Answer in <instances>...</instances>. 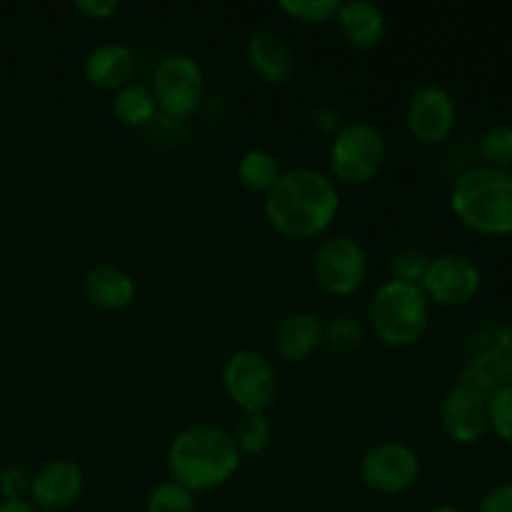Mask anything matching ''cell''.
Here are the masks:
<instances>
[{"mask_svg": "<svg viewBox=\"0 0 512 512\" xmlns=\"http://www.w3.org/2000/svg\"><path fill=\"white\" fill-rule=\"evenodd\" d=\"M408 130L418 143L438 145L450 138L455 123H458V108L448 90L425 85L415 90L408 103Z\"/></svg>", "mask_w": 512, "mask_h": 512, "instance_id": "obj_12", "label": "cell"}, {"mask_svg": "<svg viewBox=\"0 0 512 512\" xmlns=\"http://www.w3.org/2000/svg\"><path fill=\"white\" fill-rule=\"evenodd\" d=\"M240 458L233 433L203 423L175 435L168 450V470L175 483L190 493H203L228 483L240 468Z\"/></svg>", "mask_w": 512, "mask_h": 512, "instance_id": "obj_2", "label": "cell"}, {"mask_svg": "<svg viewBox=\"0 0 512 512\" xmlns=\"http://www.w3.org/2000/svg\"><path fill=\"white\" fill-rule=\"evenodd\" d=\"M248 63L265 83L288 85L295 75V53L280 35L255 33L248 40Z\"/></svg>", "mask_w": 512, "mask_h": 512, "instance_id": "obj_16", "label": "cell"}, {"mask_svg": "<svg viewBox=\"0 0 512 512\" xmlns=\"http://www.w3.org/2000/svg\"><path fill=\"white\" fill-rule=\"evenodd\" d=\"M460 385L483 398L512 385V325L490 323L470 335Z\"/></svg>", "mask_w": 512, "mask_h": 512, "instance_id": "obj_5", "label": "cell"}, {"mask_svg": "<svg viewBox=\"0 0 512 512\" xmlns=\"http://www.w3.org/2000/svg\"><path fill=\"white\" fill-rule=\"evenodd\" d=\"M488 425L500 440L512 445V385L495 390L488 398Z\"/></svg>", "mask_w": 512, "mask_h": 512, "instance_id": "obj_28", "label": "cell"}, {"mask_svg": "<svg viewBox=\"0 0 512 512\" xmlns=\"http://www.w3.org/2000/svg\"><path fill=\"white\" fill-rule=\"evenodd\" d=\"M85 80L98 90H115L130 83L135 70L133 50L120 43H103L85 58Z\"/></svg>", "mask_w": 512, "mask_h": 512, "instance_id": "obj_17", "label": "cell"}, {"mask_svg": "<svg viewBox=\"0 0 512 512\" xmlns=\"http://www.w3.org/2000/svg\"><path fill=\"white\" fill-rule=\"evenodd\" d=\"M280 165L268 150H248L238 163V178L245 190L258 195H268L280 180Z\"/></svg>", "mask_w": 512, "mask_h": 512, "instance_id": "obj_21", "label": "cell"}, {"mask_svg": "<svg viewBox=\"0 0 512 512\" xmlns=\"http://www.w3.org/2000/svg\"><path fill=\"white\" fill-rule=\"evenodd\" d=\"M430 263H433V258H430L428 250L418 248V245H408V248H400L390 258V275H393V280L420 285L425 273H428Z\"/></svg>", "mask_w": 512, "mask_h": 512, "instance_id": "obj_24", "label": "cell"}, {"mask_svg": "<svg viewBox=\"0 0 512 512\" xmlns=\"http://www.w3.org/2000/svg\"><path fill=\"white\" fill-rule=\"evenodd\" d=\"M148 512H198V503H195V493L170 480L150 493Z\"/></svg>", "mask_w": 512, "mask_h": 512, "instance_id": "obj_27", "label": "cell"}, {"mask_svg": "<svg viewBox=\"0 0 512 512\" xmlns=\"http://www.w3.org/2000/svg\"><path fill=\"white\" fill-rule=\"evenodd\" d=\"M0 512H38V508H35L33 503H28V500H25V503H0Z\"/></svg>", "mask_w": 512, "mask_h": 512, "instance_id": "obj_33", "label": "cell"}, {"mask_svg": "<svg viewBox=\"0 0 512 512\" xmlns=\"http://www.w3.org/2000/svg\"><path fill=\"white\" fill-rule=\"evenodd\" d=\"M153 95L158 110H163L168 118H188L203 103V70L190 55H168L155 68Z\"/></svg>", "mask_w": 512, "mask_h": 512, "instance_id": "obj_8", "label": "cell"}, {"mask_svg": "<svg viewBox=\"0 0 512 512\" xmlns=\"http://www.w3.org/2000/svg\"><path fill=\"white\" fill-rule=\"evenodd\" d=\"M340 35L348 45L358 50H373L385 38V15L378 5L368 0H353V3H340L338 10Z\"/></svg>", "mask_w": 512, "mask_h": 512, "instance_id": "obj_18", "label": "cell"}, {"mask_svg": "<svg viewBox=\"0 0 512 512\" xmlns=\"http://www.w3.org/2000/svg\"><path fill=\"white\" fill-rule=\"evenodd\" d=\"M313 273L328 295H353L368 278V258L363 248L348 235H333L315 250Z\"/></svg>", "mask_w": 512, "mask_h": 512, "instance_id": "obj_9", "label": "cell"}, {"mask_svg": "<svg viewBox=\"0 0 512 512\" xmlns=\"http://www.w3.org/2000/svg\"><path fill=\"white\" fill-rule=\"evenodd\" d=\"M313 125L323 135H333L335 138V135L345 128V120L343 115H340V110H335L333 105L323 103L313 110Z\"/></svg>", "mask_w": 512, "mask_h": 512, "instance_id": "obj_30", "label": "cell"}, {"mask_svg": "<svg viewBox=\"0 0 512 512\" xmlns=\"http://www.w3.org/2000/svg\"><path fill=\"white\" fill-rule=\"evenodd\" d=\"M385 512H400V510H385Z\"/></svg>", "mask_w": 512, "mask_h": 512, "instance_id": "obj_35", "label": "cell"}, {"mask_svg": "<svg viewBox=\"0 0 512 512\" xmlns=\"http://www.w3.org/2000/svg\"><path fill=\"white\" fill-rule=\"evenodd\" d=\"M325 325L313 313H293L275 328V353L288 363H303L323 348Z\"/></svg>", "mask_w": 512, "mask_h": 512, "instance_id": "obj_15", "label": "cell"}, {"mask_svg": "<svg viewBox=\"0 0 512 512\" xmlns=\"http://www.w3.org/2000/svg\"><path fill=\"white\" fill-rule=\"evenodd\" d=\"M433 512H465V510L453 508V505H445V508H438V510H433Z\"/></svg>", "mask_w": 512, "mask_h": 512, "instance_id": "obj_34", "label": "cell"}, {"mask_svg": "<svg viewBox=\"0 0 512 512\" xmlns=\"http://www.w3.org/2000/svg\"><path fill=\"white\" fill-rule=\"evenodd\" d=\"M388 145L385 135L365 120L345 123L330 148V170L345 185H363L373 180L385 165Z\"/></svg>", "mask_w": 512, "mask_h": 512, "instance_id": "obj_6", "label": "cell"}, {"mask_svg": "<svg viewBox=\"0 0 512 512\" xmlns=\"http://www.w3.org/2000/svg\"><path fill=\"white\" fill-rule=\"evenodd\" d=\"M440 425L445 435L460 445H473L485 438L488 425V398L465 385H453L440 403Z\"/></svg>", "mask_w": 512, "mask_h": 512, "instance_id": "obj_13", "label": "cell"}, {"mask_svg": "<svg viewBox=\"0 0 512 512\" xmlns=\"http://www.w3.org/2000/svg\"><path fill=\"white\" fill-rule=\"evenodd\" d=\"M478 512H512V483L498 485L480 500Z\"/></svg>", "mask_w": 512, "mask_h": 512, "instance_id": "obj_31", "label": "cell"}, {"mask_svg": "<svg viewBox=\"0 0 512 512\" xmlns=\"http://www.w3.org/2000/svg\"><path fill=\"white\" fill-rule=\"evenodd\" d=\"M85 295L103 310H123L135 298V280L115 265H95L85 275Z\"/></svg>", "mask_w": 512, "mask_h": 512, "instance_id": "obj_19", "label": "cell"}, {"mask_svg": "<svg viewBox=\"0 0 512 512\" xmlns=\"http://www.w3.org/2000/svg\"><path fill=\"white\" fill-rule=\"evenodd\" d=\"M73 8L90 20H105L118 10V3L115 0H78Z\"/></svg>", "mask_w": 512, "mask_h": 512, "instance_id": "obj_32", "label": "cell"}, {"mask_svg": "<svg viewBox=\"0 0 512 512\" xmlns=\"http://www.w3.org/2000/svg\"><path fill=\"white\" fill-rule=\"evenodd\" d=\"M450 208L473 233L512 235V173L490 165L465 170L450 190Z\"/></svg>", "mask_w": 512, "mask_h": 512, "instance_id": "obj_3", "label": "cell"}, {"mask_svg": "<svg viewBox=\"0 0 512 512\" xmlns=\"http://www.w3.org/2000/svg\"><path fill=\"white\" fill-rule=\"evenodd\" d=\"M363 343H365V328L355 318L340 315V318L330 320V323L325 325L323 345H328L333 353H340V355L355 353V350L363 348Z\"/></svg>", "mask_w": 512, "mask_h": 512, "instance_id": "obj_23", "label": "cell"}, {"mask_svg": "<svg viewBox=\"0 0 512 512\" xmlns=\"http://www.w3.org/2000/svg\"><path fill=\"white\" fill-rule=\"evenodd\" d=\"M223 388L243 413H265L278 400V370L265 355L255 350H240L225 363Z\"/></svg>", "mask_w": 512, "mask_h": 512, "instance_id": "obj_7", "label": "cell"}, {"mask_svg": "<svg viewBox=\"0 0 512 512\" xmlns=\"http://www.w3.org/2000/svg\"><path fill=\"white\" fill-rule=\"evenodd\" d=\"M280 10L298 23L323 25L338 18L340 0H283Z\"/></svg>", "mask_w": 512, "mask_h": 512, "instance_id": "obj_26", "label": "cell"}, {"mask_svg": "<svg viewBox=\"0 0 512 512\" xmlns=\"http://www.w3.org/2000/svg\"><path fill=\"white\" fill-rule=\"evenodd\" d=\"M340 210V193L328 175L313 168H295L280 175L265 195V218L275 233L290 240H310L333 225Z\"/></svg>", "mask_w": 512, "mask_h": 512, "instance_id": "obj_1", "label": "cell"}, {"mask_svg": "<svg viewBox=\"0 0 512 512\" xmlns=\"http://www.w3.org/2000/svg\"><path fill=\"white\" fill-rule=\"evenodd\" d=\"M30 475L23 468H8L0 473V495L5 503H25L30 495Z\"/></svg>", "mask_w": 512, "mask_h": 512, "instance_id": "obj_29", "label": "cell"}, {"mask_svg": "<svg viewBox=\"0 0 512 512\" xmlns=\"http://www.w3.org/2000/svg\"><path fill=\"white\" fill-rule=\"evenodd\" d=\"M480 283V268L468 255L448 253L433 258L420 288L425 298L438 305H465L478 295Z\"/></svg>", "mask_w": 512, "mask_h": 512, "instance_id": "obj_11", "label": "cell"}, {"mask_svg": "<svg viewBox=\"0 0 512 512\" xmlns=\"http://www.w3.org/2000/svg\"><path fill=\"white\" fill-rule=\"evenodd\" d=\"M360 475L370 490L395 495L408 490L420 475V458L410 445L385 440L373 445L360 460Z\"/></svg>", "mask_w": 512, "mask_h": 512, "instance_id": "obj_10", "label": "cell"}, {"mask_svg": "<svg viewBox=\"0 0 512 512\" xmlns=\"http://www.w3.org/2000/svg\"><path fill=\"white\" fill-rule=\"evenodd\" d=\"M158 113L153 90L140 83H128L113 98V115L128 128H143Z\"/></svg>", "mask_w": 512, "mask_h": 512, "instance_id": "obj_20", "label": "cell"}, {"mask_svg": "<svg viewBox=\"0 0 512 512\" xmlns=\"http://www.w3.org/2000/svg\"><path fill=\"white\" fill-rule=\"evenodd\" d=\"M480 155L490 168H512V125H493L485 130L480 138Z\"/></svg>", "mask_w": 512, "mask_h": 512, "instance_id": "obj_25", "label": "cell"}, {"mask_svg": "<svg viewBox=\"0 0 512 512\" xmlns=\"http://www.w3.org/2000/svg\"><path fill=\"white\" fill-rule=\"evenodd\" d=\"M240 455H263L273 445V425L265 413H243L233 433Z\"/></svg>", "mask_w": 512, "mask_h": 512, "instance_id": "obj_22", "label": "cell"}, {"mask_svg": "<svg viewBox=\"0 0 512 512\" xmlns=\"http://www.w3.org/2000/svg\"><path fill=\"white\" fill-rule=\"evenodd\" d=\"M83 485V470L73 460H50L30 480V498L35 508L63 510L80 498Z\"/></svg>", "mask_w": 512, "mask_h": 512, "instance_id": "obj_14", "label": "cell"}, {"mask_svg": "<svg viewBox=\"0 0 512 512\" xmlns=\"http://www.w3.org/2000/svg\"><path fill=\"white\" fill-rule=\"evenodd\" d=\"M430 300L423 288L403 280H385L368 303V320L375 338L390 348H410L428 330Z\"/></svg>", "mask_w": 512, "mask_h": 512, "instance_id": "obj_4", "label": "cell"}]
</instances>
